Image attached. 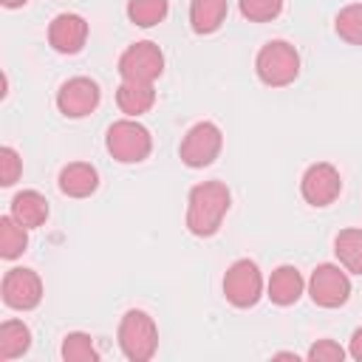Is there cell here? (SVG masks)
Returning a JSON list of instances; mask_svg holds the SVG:
<instances>
[{
    "label": "cell",
    "mask_w": 362,
    "mask_h": 362,
    "mask_svg": "<svg viewBox=\"0 0 362 362\" xmlns=\"http://www.w3.org/2000/svg\"><path fill=\"white\" fill-rule=\"evenodd\" d=\"M240 14L249 23H272L283 11V0H238Z\"/></svg>",
    "instance_id": "obj_24"
},
{
    "label": "cell",
    "mask_w": 362,
    "mask_h": 362,
    "mask_svg": "<svg viewBox=\"0 0 362 362\" xmlns=\"http://www.w3.org/2000/svg\"><path fill=\"white\" fill-rule=\"evenodd\" d=\"M31 348V328L23 320H3L0 322V359H17Z\"/></svg>",
    "instance_id": "obj_18"
},
{
    "label": "cell",
    "mask_w": 362,
    "mask_h": 362,
    "mask_svg": "<svg viewBox=\"0 0 362 362\" xmlns=\"http://www.w3.org/2000/svg\"><path fill=\"white\" fill-rule=\"evenodd\" d=\"M59 354H62L65 362H96V359H99V351H96L90 334H85V331H71V334H65Z\"/></svg>",
    "instance_id": "obj_22"
},
{
    "label": "cell",
    "mask_w": 362,
    "mask_h": 362,
    "mask_svg": "<svg viewBox=\"0 0 362 362\" xmlns=\"http://www.w3.org/2000/svg\"><path fill=\"white\" fill-rule=\"evenodd\" d=\"M164 74V54L156 42L141 40L122 51L119 57V76L127 82H156Z\"/></svg>",
    "instance_id": "obj_8"
},
{
    "label": "cell",
    "mask_w": 362,
    "mask_h": 362,
    "mask_svg": "<svg viewBox=\"0 0 362 362\" xmlns=\"http://www.w3.org/2000/svg\"><path fill=\"white\" fill-rule=\"evenodd\" d=\"M342 192V175L334 164L328 161H317L311 167H305L303 178H300V195L305 204L311 206H331Z\"/></svg>",
    "instance_id": "obj_9"
},
{
    "label": "cell",
    "mask_w": 362,
    "mask_h": 362,
    "mask_svg": "<svg viewBox=\"0 0 362 362\" xmlns=\"http://www.w3.org/2000/svg\"><path fill=\"white\" fill-rule=\"evenodd\" d=\"M25 246H28V229L11 215H3L0 218V257L14 260L25 252Z\"/></svg>",
    "instance_id": "obj_20"
},
{
    "label": "cell",
    "mask_w": 362,
    "mask_h": 362,
    "mask_svg": "<svg viewBox=\"0 0 362 362\" xmlns=\"http://www.w3.org/2000/svg\"><path fill=\"white\" fill-rule=\"evenodd\" d=\"M105 147L119 164H139L153 153V136L136 119H119L105 133Z\"/></svg>",
    "instance_id": "obj_4"
},
{
    "label": "cell",
    "mask_w": 362,
    "mask_h": 362,
    "mask_svg": "<svg viewBox=\"0 0 362 362\" xmlns=\"http://www.w3.org/2000/svg\"><path fill=\"white\" fill-rule=\"evenodd\" d=\"M334 255L345 272L362 274V229H356V226L342 229L334 238Z\"/></svg>",
    "instance_id": "obj_19"
},
{
    "label": "cell",
    "mask_w": 362,
    "mask_h": 362,
    "mask_svg": "<svg viewBox=\"0 0 362 362\" xmlns=\"http://www.w3.org/2000/svg\"><path fill=\"white\" fill-rule=\"evenodd\" d=\"M308 297L320 308H339L351 297V277L337 263H320L308 277Z\"/></svg>",
    "instance_id": "obj_7"
},
{
    "label": "cell",
    "mask_w": 362,
    "mask_h": 362,
    "mask_svg": "<svg viewBox=\"0 0 362 362\" xmlns=\"http://www.w3.org/2000/svg\"><path fill=\"white\" fill-rule=\"evenodd\" d=\"M274 359H294V362H297V354H286V351H280V354H274Z\"/></svg>",
    "instance_id": "obj_29"
},
{
    "label": "cell",
    "mask_w": 362,
    "mask_h": 362,
    "mask_svg": "<svg viewBox=\"0 0 362 362\" xmlns=\"http://www.w3.org/2000/svg\"><path fill=\"white\" fill-rule=\"evenodd\" d=\"M48 212H51V206H48V198L42 192L23 189V192H17L11 198V212L8 215L14 221H20L25 229H37V226H42L48 221Z\"/></svg>",
    "instance_id": "obj_15"
},
{
    "label": "cell",
    "mask_w": 362,
    "mask_h": 362,
    "mask_svg": "<svg viewBox=\"0 0 362 362\" xmlns=\"http://www.w3.org/2000/svg\"><path fill=\"white\" fill-rule=\"evenodd\" d=\"M116 105L124 116L136 119L141 113H147L156 105V88L150 82H127L122 79V85L116 88Z\"/></svg>",
    "instance_id": "obj_16"
},
{
    "label": "cell",
    "mask_w": 362,
    "mask_h": 362,
    "mask_svg": "<svg viewBox=\"0 0 362 362\" xmlns=\"http://www.w3.org/2000/svg\"><path fill=\"white\" fill-rule=\"evenodd\" d=\"M170 11V0H127V20L139 28L158 25Z\"/></svg>",
    "instance_id": "obj_21"
},
{
    "label": "cell",
    "mask_w": 362,
    "mask_h": 362,
    "mask_svg": "<svg viewBox=\"0 0 362 362\" xmlns=\"http://www.w3.org/2000/svg\"><path fill=\"white\" fill-rule=\"evenodd\" d=\"M348 354H351L356 362H362V328H356V331L351 334V345H348Z\"/></svg>",
    "instance_id": "obj_27"
},
{
    "label": "cell",
    "mask_w": 362,
    "mask_h": 362,
    "mask_svg": "<svg viewBox=\"0 0 362 362\" xmlns=\"http://www.w3.org/2000/svg\"><path fill=\"white\" fill-rule=\"evenodd\" d=\"M311 362H342L345 359V348L339 345V342H334V339H317L311 348H308V354H305Z\"/></svg>",
    "instance_id": "obj_26"
},
{
    "label": "cell",
    "mask_w": 362,
    "mask_h": 362,
    "mask_svg": "<svg viewBox=\"0 0 362 362\" xmlns=\"http://www.w3.org/2000/svg\"><path fill=\"white\" fill-rule=\"evenodd\" d=\"M334 28H337L339 40H345L351 45H362V3H351V6L339 8L334 17Z\"/></svg>",
    "instance_id": "obj_23"
},
{
    "label": "cell",
    "mask_w": 362,
    "mask_h": 362,
    "mask_svg": "<svg viewBox=\"0 0 362 362\" xmlns=\"http://www.w3.org/2000/svg\"><path fill=\"white\" fill-rule=\"evenodd\" d=\"M229 14L226 0H189V28L195 34H215Z\"/></svg>",
    "instance_id": "obj_17"
},
{
    "label": "cell",
    "mask_w": 362,
    "mask_h": 362,
    "mask_svg": "<svg viewBox=\"0 0 362 362\" xmlns=\"http://www.w3.org/2000/svg\"><path fill=\"white\" fill-rule=\"evenodd\" d=\"M116 339H119V351L124 354V359H130V362H147L158 351V328H156V320L147 311H141V308H130L119 320Z\"/></svg>",
    "instance_id": "obj_2"
},
{
    "label": "cell",
    "mask_w": 362,
    "mask_h": 362,
    "mask_svg": "<svg viewBox=\"0 0 362 362\" xmlns=\"http://www.w3.org/2000/svg\"><path fill=\"white\" fill-rule=\"evenodd\" d=\"M0 3H3L6 8H20V6H25L28 0H0Z\"/></svg>",
    "instance_id": "obj_28"
},
{
    "label": "cell",
    "mask_w": 362,
    "mask_h": 362,
    "mask_svg": "<svg viewBox=\"0 0 362 362\" xmlns=\"http://www.w3.org/2000/svg\"><path fill=\"white\" fill-rule=\"evenodd\" d=\"M221 147H223L221 127L215 122H195L184 133L181 147H178V156H181V161L189 170H204V167H209L221 156Z\"/></svg>",
    "instance_id": "obj_5"
},
{
    "label": "cell",
    "mask_w": 362,
    "mask_h": 362,
    "mask_svg": "<svg viewBox=\"0 0 362 362\" xmlns=\"http://www.w3.org/2000/svg\"><path fill=\"white\" fill-rule=\"evenodd\" d=\"M3 303L14 311H31L40 305L42 300V280L34 269L25 266H14L3 274V286H0Z\"/></svg>",
    "instance_id": "obj_10"
},
{
    "label": "cell",
    "mask_w": 362,
    "mask_h": 362,
    "mask_svg": "<svg viewBox=\"0 0 362 362\" xmlns=\"http://www.w3.org/2000/svg\"><path fill=\"white\" fill-rule=\"evenodd\" d=\"M88 42V20L74 11H62L48 23V45L57 54H79Z\"/></svg>",
    "instance_id": "obj_12"
},
{
    "label": "cell",
    "mask_w": 362,
    "mask_h": 362,
    "mask_svg": "<svg viewBox=\"0 0 362 362\" xmlns=\"http://www.w3.org/2000/svg\"><path fill=\"white\" fill-rule=\"evenodd\" d=\"M223 297L235 308H252L263 297V274L255 260L240 257L223 274Z\"/></svg>",
    "instance_id": "obj_6"
},
{
    "label": "cell",
    "mask_w": 362,
    "mask_h": 362,
    "mask_svg": "<svg viewBox=\"0 0 362 362\" xmlns=\"http://www.w3.org/2000/svg\"><path fill=\"white\" fill-rule=\"evenodd\" d=\"M303 291H305V280H303L300 269L297 266H288V263L286 266H277L272 272L269 283H266V297L274 305H280V308L294 305L303 297Z\"/></svg>",
    "instance_id": "obj_13"
},
{
    "label": "cell",
    "mask_w": 362,
    "mask_h": 362,
    "mask_svg": "<svg viewBox=\"0 0 362 362\" xmlns=\"http://www.w3.org/2000/svg\"><path fill=\"white\" fill-rule=\"evenodd\" d=\"M255 74L269 88H286L300 76V54L286 40H269L255 57Z\"/></svg>",
    "instance_id": "obj_3"
},
{
    "label": "cell",
    "mask_w": 362,
    "mask_h": 362,
    "mask_svg": "<svg viewBox=\"0 0 362 362\" xmlns=\"http://www.w3.org/2000/svg\"><path fill=\"white\" fill-rule=\"evenodd\" d=\"M102 90L90 76H71L57 90V107L65 119H85L99 107Z\"/></svg>",
    "instance_id": "obj_11"
},
{
    "label": "cell",
    "mask_w": 362,
    "mask_h": 362,
    "mask_svg": "<svg viewBox=\"0 0 362 362\" xmlns=\"http://www.w3.org/2000/svg\"><path fill=\"white\" fill-rule=\"evenodd\" d=\"M23 175V158L14 147H0V184L3 187H14Z\"/></svg>",
    "instance_id": "obj_25"
},
{
    "label": "cell",
    "mask_w": 362,
    "mask_h": 362,
    "mask_svg": "<svg viewBox=\"0 0 362 362\" xmlns=\"http://www.w3.org/2000/svg\"><path fill=\"white\" fill-rule=\"evenodd\" d=\"M57 184H59V192L68 198H88L99 187V173L88 161H71L59 170Z\"/></svg>",
    "instance_id": "obj_14"
},
{
    "label": "cell",
    "mask_w": 362,
    "mask_h": 362,
    "mask_svg": "<svg viewBox=\"0 0 362 362\" xmlns=\"http://www.w3.org/2000/svg\"><path fill=\"white\" fill-rule=\"evenodd\" d=\"M232 204V192L223 181H201L187 195V229L195 238H212Z\"/></svg>",
    "instance_id": "obj_1"
}]
</instances>
